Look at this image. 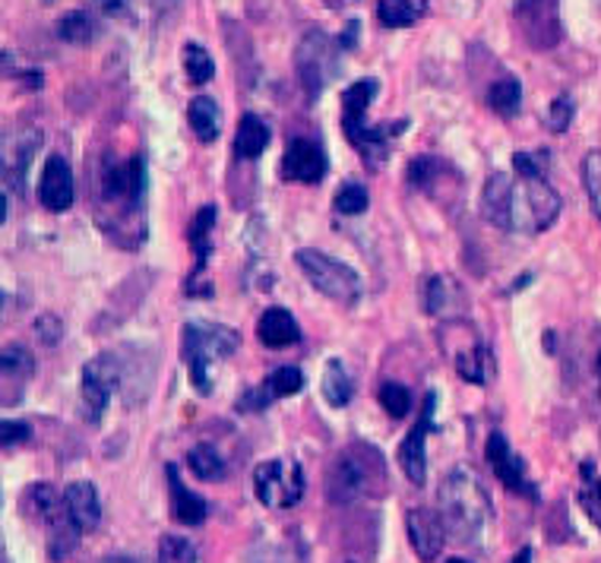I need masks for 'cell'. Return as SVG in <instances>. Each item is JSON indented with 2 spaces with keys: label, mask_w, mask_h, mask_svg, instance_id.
<instances>
[{
  "label": "cell",
  "mask_w": 601,
  "mask_h": 563,
  "mask_svg": "<svg viewBox=\"0 0 601 563\" xmlns=\"http://www.w3.org/2000/svg\"><path fill=\"white\" fill-rule=\"evenodd\" d=\"M406 525H409V541L411 548H415V554L425 563L437 561L443 544H447V522H443V517L421 507V510H409Z\"/></svg>",
  "instance_id": "cell-13"
},
{
  "label": "cell",
  "mask_w": 601,
  "mask_h": 563,
  "mask_svg": "<svg viewBox=\"0 0 601 563\" xmlns=\"http://www.w3.org/2000/svg\"><path fill=\"white\" fill-rule=\"evenodd\" d=\"M304 386V374L298 368H276L272 374L266 376L264 396L266 400H286V396H298Z\"/></svg>",
  "instance_id": "cell-33"
},
{
  "label": "cell",
  "mask_w": 601,
  "mask_h": 563,
  "mask_svg": "<svg viewBox=\"0 0 601 563\" xmlns=\"http://www.w3.org/2000/svg\"><path fill=\"white\" fill-rule=\"evenodd\" d=\"M570 120H573V98H570V95H560V98H554L551 108H548V118H545V124L551 127L554 134H564V130L570 127Z\"/></svg>",
  "instance_id": "cell-40"
},
{
  "label": "cell",
  "mask_w": 601,
  "mask_h": 563,
  "mask_svg": "<svg viewBox=\"0 0 601 563\" xmlns=\"http://www.w3.org/2000/svg\"><path fill=\"white\" fill-rule=\"evenodd\" d=\"M23 510L32 519H39V522L51 525L54 519L67 510V500L54 491L51 485H32V488L23 493Z\"/></svg>",
  "instance_id": "cell-23"
},
{
  "label": "cell",
  "mask_w": 601,
  "mask_h": 563,
  "mask_svg": "<svg viewBox=\"0 0 601 563\" xmlns=\"http://www.w3.org/2000/svg\"><path fill=\"white\" fill-rule=\"evenodd\" d=\"M143 159L133 156L127 164H108L105 168V196L120 200V203H133L143 193Z\"/></svg>",
  "instance_id": "cell-16"
},
{
  "label": "cell",
  "mask_w": 601,
  "mask_h": 563,
  "mask_svg": "<svg viewBox=\"0 0 601 563\" xmlns=\"http://www.w3.org/2000/svg\"><path fill=\"white\" fill-rule=\"evenodd\" d=\"M579 503H582V510L589 513V519L601 529V478L599 481H592L589 488L579 491Z\"/></svg>",
  "instance_id": "cell-41"
},
{
  "label": "cell",
  "mask_w": 601,
  "mask_h": 563,
  "mask_svg": "<svg viewBox=\"0 0 601 563\" xmlns=\"http://www.w3.org/2000/svg\"><path fill=\"white\" fill-rule=\"evenodd\" d=\"M254 493L269 510H289L304 493L301 466L291 459H266L254 469Z\"/></svg>",
  "instance_id": "cell-5"
},
{
  "label": "cell",
  "mask_w": 601,
  "mask_h": 563,
  "mask_svg": "<svg viewBox=\"0 0 601 563\" xmlns=\"http://www.w3.org/2000/svg\"><path fill=\"white\" fill-rule=\"evenodd\" d=\"M428 13V0H377V20L384 29H409Z\"/></svg>",
  "instance_id": "cell-25"
},
{
  "label": "cell",
  "mask_w": 601,
  "mask_h": 563,
  "mask_svg": "<svg viewBox=\"0 0 601 563\" xmlns=\"http://www.w3.org/2000/svg\"><path fill=\"white\" fill-rule=\"evenodd\" d=\"M35 332L42 336V342H45V346H54V342H61L64 327H61V320H57L54 314H42V317L35 320Z\"/></svg>",
  "instance_id": "cell-42"
},
{
  "label": "cell",
  "mask_w": 601,
  "mask_h": 563,
  "mask_svg": "<svg viewBox=\"0 0 601 563\" xmlns=\"http://www.w3.org/2000/svg\"><path fill=\"white\" fill-rule=\"evenodd\" d=\"M487 105H491V111H497L501 118H513V115L519 111V105H523V83L513 79V76H504V79L491 83V89H487Z\"/></svg>",
  "instance_id": "cell-30"
},
{
  "label": "cell",
  "mask_w": 601,
  "mask_h": 563,
  "mask_svg": "<svg viewBox=\"0 0 601 563\" xmlns=\"http://www.w3.org/2000/svg\"><path fill=\"white\" fill-rule=\"evenodd\" d=\"M509 563H532V548H523V551H519V554H516Z\"/></svg>",
  "instance_id": "cell-45"
},
{
  "label": "cell",
  "mask_w": 601,
  "mask_h": 563,
  "mask_svg": "<svg viewBox=\"0 0 601 563\" xmlns=\"http://www.w3.org/2000/svg\"><path fill=\"white\" fill-rule=\"evenodd\" d=\"M298 266H301V273L308 276L313 288L320 291V295H326L330 301H339V305H355L361 298V276L352 269V266H345L342 259H333L330 254H323V251H313V247H301L298 254Z\"/></svg>",
  "instance_id": "cell-4"
},
{
  "label": "cell",
  "mask_w": 601,
  "mask_h": 563,
  "mask_svg": "<svg viewBox=\"0 0 601 563\" xmlns=\"http://www.w3.org/2000/svg\"><path fill=\"white\" fill-rule=\"evenodd\" d=\"M433 405H437V396L428 393L425 396V408H421V418L415 422L409 437L399 446V466H403V471H406V478H409L411 485H425V478H428V453H425V444H428V434L433 431Z\"/></svg>",
  "instance_id": "cell-10"
},
{
  "label": "cell",
  "mask_w": 601,
  "mask_h": 563,
  "mask_svg": "<svg viewBox=\"0 0 601 563\" xmlns=\"http://www.w3.org/2000/svg\"><path fill=\"white\" fill-rule=\"evenodd\" d=\"M557 215H560L557 190L545 178L523 181V190H516V200H513V229H519L526 235H538V232L551 229Z\"/></svg>",
  "instance_id": "cell-6"
},
{
  "label": "cell",
  "mask_w": 601,
  "mask_h": 563,
  "mask_svg": "<svg viewBox=\"0 0 601 563\" xmlns=\"http://www.w3.org/2000/svg\"><path fill=\"white\" fill-rule=\"evenodd\" d=\"M98 23L89 10H71L57 20V39L71 45H89L96 39Z\"/></svg>",
  "instance_id": "cell-28"
},
{
  "label": "cell",
  "mask_w": 601,
  "mask_h": 563,
  "mask_svg": "<svg viewBox=\"0 0 601 563\" xmlns=\"http://www.w3.org/2000/svg\"><path fill=\"white\" fill-rule=\"evenodd\" d=\"M513 20L519 25V35L535 51H548L560 42V0H516Z\"/></svg>",
  "instance_id": "cell-7"
},
{
  "label": "cell",
  "mask_w": 601,
  "mask_h": 563,
  "mask_svg": "<svg viewBox=\"0 0 601 563\" xmlns=\"http://www.w3.org/2000/svg\"><path fill=\"white\" fill-rule=\"evenodd\" d=\"M67 500V510H71L73 522L83 529V532H93L101 519V503H98V491L93 481H73L71 488L64 491Z\"/></svg>",
  "instance_id": "cell-19"
},
{
  "label": "cell",
  "mask_w": 601,
  "mask_h": 563,
  "mask_svg": "<svg viewBox=\"0 0 601 563\" xmlns=\"http://www.w3.org/2000/svg\"><path fill=\"white\" fill-rule=\"evenodd\" d=\"M187 466H191V471L200 481H222L225 478V463H222V456L210 444L193 446L191 453H187Z\"/></svg>",
  "instance_id": "cell-31"
},
{
  "label": "cell",
  "mask_w": 601,
  "mask_h": 563,
  "mask_svg": "<svg viewBox=\"0 0 601 563\" xmlns=\"http://www.w3.org/2000/svg\"><path fill=\"white\" fill-rule=\"evenodd\" d=\"M484 456H487V463H491L494 475L504 481L509 491L523 493V497H535L529 478H526V466H523V459L509 449L504 434H491V437H487Z\"/></svg>",
  "instance_id": "cell-14"
},
{
  "label": "cell",
  "mask_w": 601,
  "mask_h": 563,
  "mask_svg": "<svg viewBox=\"0 0 601 563\" xmlns=\"http://www.w3.org/2000/svg\"><path fill=\"white\" fill-rule=\"evenodd\" d=\"M377 89H380L377 79H358L355 86H348L342 93V127H345V134L367 124V108H371Z\"/></svg>",
  "instance_id": "cell-20"
},
{
  "label": "cell",
  "mask_w": 601,
  "mask_h": 563,
  "mask_svg": "<svg viewBox=\"0 0 601 563\" xmlns=\"http://www.w3.org/2000/svg\"><path fill=\"white\" fill-rule=\"evenodd\" d=\"M465 305V295H462V288H459L457 279H450V276H433L428 282V288H425V307H428V314H457L459 307Z\"/></svg>",
  "instance_id": "cell-24"
},
{
  "label": "cell",
  "mask_w": 601,
  "mask_h": 563,
  "mask_svg": "<svg viewBox=\"0 0 601 563\" xmlns=\"http://www.w3.org/2000/svg\"><path fill=\"white\" fill-rule=\"evenodd\" d=\"M367 203H371L367 190L361 188V184H355V181L342 184L336 193V200H333V206H336L342 215H358V212L367 210Z\"/></svg>",
  "instance_id": "cell-36"
},
{
  "label": "cell",
  "mask_w": 601,
  "mask_h": 563,
  "mask_svg": "<svg viewBox=\"0 0 601 563\" xmlns=\"http://www.w3.org/2000/svg\"><path fill=\"white\" fill-rule=\"evenodd\" d=\"M320 390H323V400L330 402L333 408H342V405L352 402V376L342 368L339 358L326 361V371H323V380H320Z\"/></svg>",
  "instance_id": "cell-29"
},
{
  "label": "cell",
  "mask_w": 601,
  "mask_h": 563,
  "mask_svg": "<svg viewBox=\"0 0 601 563\" xmlns=\"http://www.w3.org/2000/svg\"><path fill=\"white\" fill-rule=\"evenodd\" d=\"M437 507H440V517L447 522V532L457 541L481 544V539L487 535L494 507H491V497L481 488V481L472 471H450L440 481Z\"/></svg>",
  "instance_id": "cell-1"
},
{
  "label": "cell",
  "mask_w": 601,
  "mask_h": 563,
  "mask_svg": "<svg viewBox=\"0 0 601 563\" xmlns=\"http://www.w3.org/2000/svg\"><path fill=\"white\" fill-rule=\"evenodd\" d=\"M513 200H516V188L506 178L504 171H494L487 178V184L481 190V212L491 225L509 232L513 229Z\"/></svg>",
  "instance_id": "cell-15"
},
{
  "label": "cell",
  "mask_w": 601,
  "mask_h": 563,
  "mask_svg": "<svg viewBox=\"0 0 601 563\" xmlns=\"http://www.w3.org/2000/svg\"><path fill=\"white\" fill-rule=\"evenodd\" d=\"M120 383V368L111 354H98L86 368H83V380H79V400H83V415L86 422L98 424L108 400L115 396Z\"/></svg>",
  "instance_id": "cell-8"
},
{
  "label": "cell",
  "mask_w": 601,
  "mask_h": 563,
  "mask_svg": "<svg viewBox=\"0 0 601 563\" xmlns=\"http://www.w3.org/2000/svg\"><path fill=\"white\" fill-rule=\"evenodd\" d=\"M3 371H7V374H17V371L32 374V361H29V354H25L23 349H7V352H3Z\"/></svg>",
  "instance_id": "cell-43"
},
{
  "label": "cell",
  "mask_w": 601,
  "mask_h": 563,
  "mask_svg": "<svg viewBox=\"0 0 601 563\" xmlns=\"http://www.w3.org/2000/svg\"><path fill=\"white\" fill-rule=\"evenodd\" d=\"M216 206H203V210L193 215L191 229H187V244L193 247V257H196V273L206 266V259H210V251H213V244H210V235H213V225H216Z\"/></svg>",
  "instance_id": "cell-27"
},
{
  "label": "cell",
  "mask_w": 601,
  "mask_h": 563,
  "mask_svg": "<svg viewBox=\"0 0 601 563\" xmlns=\"http://www.w3.org/2000/svg\"><path fill=\"white\" fill-rule=\"evenodd\" d=\"M494 358H491V352H487V346L481 342L479 336L465 346V349H459V352H453V364H457V374L462 376V380H469V383H475V386H481V383H487V376H491V364Z\"/></svg>",
  "instance_id": "cell-21"
},
{
  "label": "cell",
  "mask_w": 601,
  "mask_h": 563,
  "mask_svg": "<svg viewBox=\"0 0 601 563\" xmlns=\"http://www.w3.org/2000/svg\"><path fill=\"white\" fill-rule=\"evenodd\" d=\"M294 67H298L304 93L316 98V95L323 93V86L330 83L333 67H336V61H333V42L320 29L308 32L304 42L294 51Z\"/></svg>",
  "instance_id": "cell-9"
},
{
  "label": "cell",
  "mask_w": 601,
  "mask_h": 563,
  "mask_svg": "<svg viewBox=\"0 0 601 563\" xmlns=\"http://www.w3.org/2000/svg\"><path fill=\"white\" fill-rule=\"evenodd\" d=\"M159 563H200L193 541L181 535H162L159 541Z\"/></svg>",
  "instance_id": "cell-35"
},
{
  "label": "cell",
  "mask_w": 601,
  "mask_h": 563,
  "mask_svg": "<svg viewBox=\"0 0 601 563\" xmlns=\"http://www.w3.org/2000/svg\"><path fill=\"white\" fill-rule=\"evenodd\" d=\"M447 563H469V561H459V557H453V561H447Z\"/></svg>",
  "instance_id": "cell-49"
},
{
  "label": "cell",
  "mask_w": 601,
  "mask_h": 563,
  "mask_svg": "<svg viewBox=\"0 0 601 563\" xmlns=\"http://www.w3.org/2000/svg\"><path fill=\"white\" fill-rule=\"evenodd\" d=\"M39 200L49 212H67L73 206V171L61 152L45 159L39 178Z\"/></svg>",
  "instance_id": "cell-12"
},
{
  "label": "cell",
  "mask_w": 601,
  "mask_h": 563,
  "mask_svg": "<svg viewBox=\"0 0 601 563\" xmlns=\"http://www.w3.org/2000/svg\"><path fill=\"white\" fill-rule=\"evenodd\" d=\"M582 181H586V190H589L592 210L601 219V149L586 156V162H582Z\"/></svg>",
  "instance_id": "cell-38"
},
{
  "label": "cell",
  "mask_w": 601,
  "mask_h": 563,
  "mask_svg": "<svg viewBox=\"0 0 601 563\" xmlns=\"http://www.w3.org/2000/svg\"><path fill=\"white\" fill-rule=\"evenodd\" d=\"M377 400L384 405V412H389L393 418H406L411 412V393L403 383H396V380H386L384 386H380V393H377Z\"/></svg>",
  "instance_id": "cell-34"
},
{
  "label": "cell",
  "mask_w": 601,
  "mask_h": 563,
  "mask_svg": "<svg viewBox=\"0 0 601 563\" xmlns=\"http://www.w3.org/2000/svg\"><path fill=\"white\" fill-rule=\"evenodd\" d=\"M96 3H101L105 10H120L124 7V0H96Z\"/></svg>",
  "instance_id": "cell-46"
},
{
  "label": "cell",
  "mask_w": 601,
  "mask_h": 563,
  "mask_svg": "<svg viewBox=\"0 0 601 563\" xmlns=\"http://www.w3.org/2000/svg\"><path fill=\"white\" fill-rule=\"evenodd\" d=\"M165 475H169L171 517H174V522H181V525H200L206 519V513H210V503L200 493L184 488V481L178 478V466H169Z\"/></svg>",
  "instance_id": "cell-18"
},
{
  "label": "cell",
  "mask_w": 601,
  "mask_h": 563,
  "mask_svg": "<svg viewBox=\"0 0 601 563\" xmlns=\"http://www.w3.org/2000/svg\"><path fill=\"white\" fill-rule=\"evenodd\" d=\"M437 171H440V162H437L433 156H418V159L409 164L411 188L428 190V188H431L433 178H437Z\"/></svg>",
  "instance_id": "cell-39"
},
{
  "label": "cell",
  "mask_w": 601,
  "mask_h": 563,
  "mask_svg": "<svg viewBox=\"0 0 601 563\" xmlns=\"http://www.w3.org/2000/svg\"><path fill=\"white\" fill-rule=\"evenodd\" d=\"M184 342H181V352L184 361L191 368L193 386L206 396L210 393V364H216L218 358H228V354L238 349V332L222 323H187L181 329Z\"/></svg>",
  "instance_id": "cell-3"
},
{
  "label": "cell",
  "mask_w": 601,
  "mask_h": 563,
  "mask_svg": "<svg viewBox=\"0 0 601 563\" xmlns=\"http://www.w3.org/2000/svg\"><path fill=\"white\" fill-rule=\"evenodd\" d=\"M595 371H599V380H601V352H599V361H595Z\"/></svg>",
  "instance_id": "cell-48"
},
{
  "label": "cell",
  "mask_w": 601,
  "mask_h": 563,
  "mask_svg": "<svg viewBox=\"0 0 601 563\" xmlns=\"http://www.w3.org/2000/svg\"><path fill=\"white\" fill-rule=\"evenodd\" d=\"M380 485H384V459L371 446H348L326 469V497L333 503H352Z\"/></svg>",
  "instance_id": "cell-2"
},
{
  "label": "cell",
  "mask_w": 601,
  "mask_h": 563,
  "mask_svg": "<svg viewBox=\"0 0 601 563\" xmlns=\"http://www.w3.org/2000/svg\"><path fill=\"white\" fill-rule=\"evenodd\" d=\"M187 120H191L193 134L200 142H216L222 130V111H218L216 98L210 95H196L187 105Z\"/></svg>",
  "instance_id": "cell-22"
},
{
  "label": "cell",
  "mask_w": 601,
  "mask_h": 563,
  "mask_svg": "<svg viewBox=\"0 0 601 563\" xmlns=\"http://www.w3.org/2000/svg\"><path fill=\"white\" fill-rule=\"evenodd\" d=\"M257 339L266 349H289L301 342V327L286 307H266L264 317L257 320Z\"/></svg>",
  "instance_id": "cell-17"
},
{
  "label": "cell",
  "mask_w": 601,
  "mask_h": 563,
  "mask_svg": "<svg viewBox=\"0 0 601 563\" xmlns=\"http://www.w3.org/2000/svg\"><path fill=\"white\" fill-rule=\"evenodd\" d=\"M269 146V127L264 118L257 115H244L235 134V156L238 159H257L264 156V149Z\"/></svg>",
  "instance_id": "cell-26"
},
{
  "label": "cell",
  "mask_w": 601,
  "mask_h": 563,
  "mask_svg": "<svg viewBox=\"0 0 601 563\" xmlns=\"http://www.w3.org/2000/svg\"><path fill=\"white\" fill-rule=\"evenodd\" d=\"M548 152L545 149H535V152H516L513 156V168L523 181H532V178H545L548 174Z\"/></svg>",
  "instance_id": "cell-37"
},
{
  "label": "cell",
  "mask_w": 601,
  "mask_h": 563,
  "mask_svg": "<svg viewBox=\"0 0 601 563\" xmlns=\"http://www.w3.org/2000/svg\"><path fill=\"white\" fill-rule=\"evenodd\" d=\"M326 174V156L313 140L294 137L282 156V178L294 184H320Z\"/></svg>",
  "instance_id": "cell-11"
},
{
  "label": "cell",
  "mask_w": 601,
  "mask_h": 563,
  "mask_svg": "<svg viewBox=\"0 0 601 563\" xmlns=\"http://www.w3.org/2000/svg\"><path fill=\"white\" fill-rule=\"evenodd\" d=\"M101 563H140V561H133V557H105Z\"/></svg>",
  "instance_id": "cell-47"
},
{
  "label": "cell",
  "mask_w": 601,
  "mask_h": 563,
  "mask_svg": "<svg viewBox=\"0 0 601 563\" xmlns=\"http://www.w3.org/2000/svg\"><path fill=\"white\" fill-rule=\"evenodd\" d=\"M181 61H184V73H187V79H191L193 86L210 83V79H213V73H216V64H213L210 51H206L203 45H196V42H187V45H184V51H181Z\"/></svg>",
  "instance_id": "cell-32"
},
{
  "label": "cell",
  "mask_w": 601,
  "mask_h": 563,
  "mask_svg": "<svg viewBox=\"0 0 601 563\" xmlns=\"http://www.w3.org/2000/svg\"><path fill=\"white\" fill-rule=\"evenodd\" d=\"M0 434H3V446L23 444L25 437H29V424H23V422H3V427H0Z\"/></svg>",
  "instance_id": "cell-44"
}]
</instances>
